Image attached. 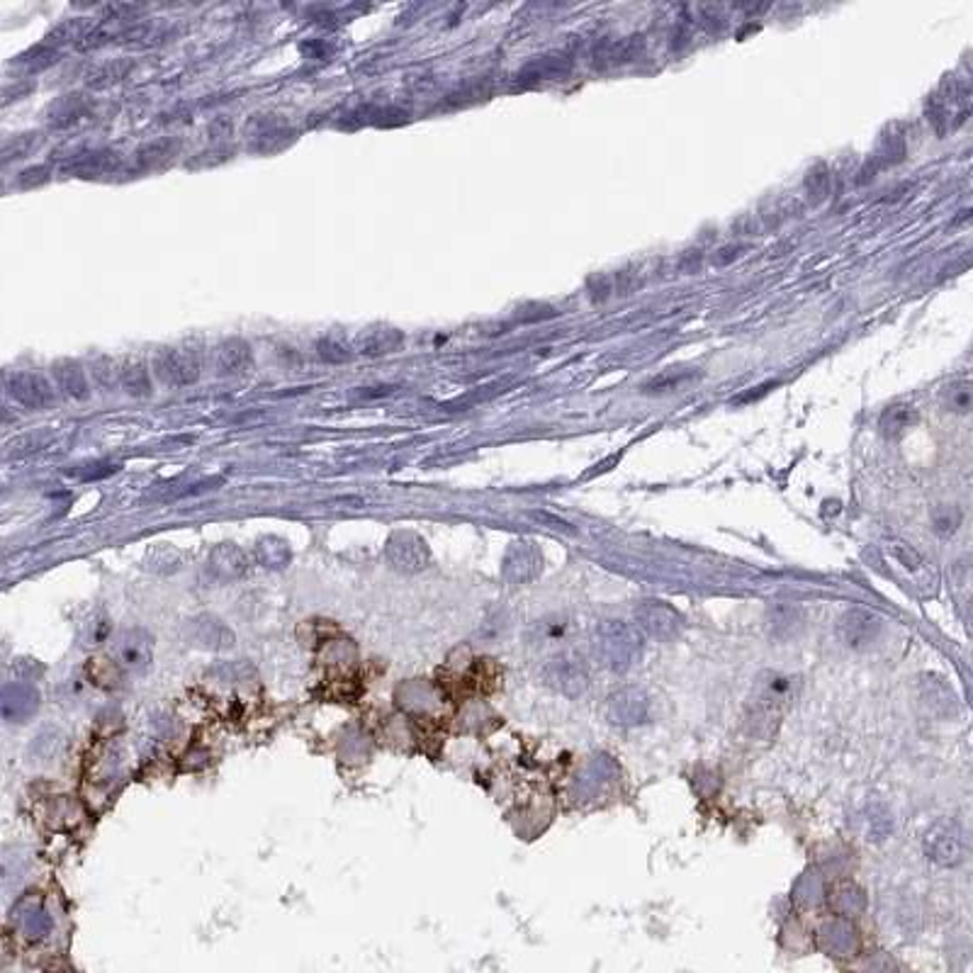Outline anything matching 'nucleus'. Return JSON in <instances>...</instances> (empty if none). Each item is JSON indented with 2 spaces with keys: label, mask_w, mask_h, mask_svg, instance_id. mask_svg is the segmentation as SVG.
<instances>
[{
  "label": "nucleus",
  "mask_w": 973,
  "mask_h": 973,
  "mask_svg": "<svg viewBox=\"0 0 973 973\" xmlns=\"http://www.w3.org/2000/svg\"><path fill=\"white\" fill-rule=\"evenodd\" d=\"M40 698L35 689L25 684H10L3 694V716L5 720H27L35 713Z\"/></svg>",
  "instance_id": "obj_19"
},
{
  "label": "nucleus",
  "mask_w": 973,
  "mask_h": 973,
  "mask_svg": "<svg viewBox=\"0 0 973 973\" xmlns=\"http://www.w3.org/2000/svg\"><path fill=\"white\" fill-rule=\"evenodd\" d=\"M572 71V59L570 56H540V59H534L530 64H526L522 71L516 76L518 86H536L543 81H560Z\"/></svg>",
  "instance_id": "obj_15"
},
{
  "label": "nucleus",
  "mask_w": 973,
  "mask_h": 973,
  "mask_svg": "<svg viewBox=\"0 0 973 973\" xmlns=\"http://www.w3.org/2000/svg\"><path fill=\"white\" fill-rule=\"evenodd\" d=\"M530 518H534V522H538L540 526L558 530V534H577L574 526L570 522H564V518L550 514V512H540V508H538V512H530Z\"/></svg>",
  "instance_id": "obj_28"
},
{
  "label": "nucleus",
  "mask_w": 973,
  "mask_h": 973,
  "mask_svg": "<svg viewBox=\"0 0 973 973\" xmlns=\"http://www.w3.org/2000/svg\"><path fill=\"white\" fill-rule=\"evenodd\" d=\"M214 366L222 376H246L254 368V350L244 338H224L214 350Z\"/></svg>",
  "instance_id": "obj_14"
},
{
  "label": "nucleus",
  "mask_w": 973,
  "mask_h": 973,
  "mask_svg": "<svg viewBox=\"0 0 973 973\" xmlns=\"http://www.w3.org/2000/svg\"><path fill=\"white\" fill-rule=\"evenodd\" d=\"M642 42L640 37H630V40H618L611 44H602V49H596L594 59L599 66H616V64H626L636 59V54L640 52Z\"/></svg>",
  "instance_id": "obj_22"
},
{
  "label": "nucleus",
  "mask_w": 973,
  "mask_h": 973,
  "mask_svg": "<svg viewBox=\"0 0 973 973\" xmlns=\"http://www.w3.org/2000/svg\"><path fill=\"white\" fill-rule=\"evenodd\" d=\"M200 370V354L188 346L158 348L152 360V372L168 388H186V384L198 382Z\"/></svg>",
  "instance_id": "obj_3"
},
{
  "label": "nucleus",
  "mask_w": 973,
  "mask_h": 973,
  "mask_svg": "<svg viewBox=\"0 0 973 973\" xmlns=\"http://www.w3.org/2000/svg\"><path fill=\"white\" fill-rule=\"evenodd\" d=\"M543 682L562 696L580 698L590 689V672L584 670L580 660L570 658V655H560V658H552L543 667Z\"/></svg>",
  "instance_id": "obj_5"
},
{
  "label": "nucleus",
  "mask_w": 973,
  "mask_h": 973,
  "mask_svg": "<svg viewBox=\"0 0 973 973\" xmlns=\"http://www.w3.org/2000/svg\"><path fill=\"white\" fill-rule=\"evenodd\" d=\"M52 376L56 380V388H59V392L66 394V398L86 400L90 394L86 370L81 364H76V360L66 358V360H59V364H54Z\"/></svg>",
  "instance_id": "obj_18"
},
{
  "label": "nucleus",
  "mask_w": 973,
  "mask_h": 973,
  "mask_svg": "<svg viewBox=\"0 0 973 973\" xmlns=\"http://www.w3.org/2000/svg\"><path fill=\"white\" fill-rule=\"evenodd\" d=\"M881 628V618L876 614H871L866 608H850L847 614L840 618V636L842 640L850 645V648H866L869 642H874L879 638Z\"/></svg>",
  "instance_id": "obj_13"
},
{
  "label": "nucleus",
  "mask_w": 973,
  "mask_h": 973,
  "mask_svg": "<svg viewBox=\"0 0 973 973\" xmlns=\"http://www.w3.org/2000/svg\"><path fill=\"white\" fill-rule=\"evenodd\" d=\"M947 404L952 406L954 412H971L973 410V384L961 382V384H954V388H949Z\"/></svg>",
  "instance_id": "obj_26"
},
{
  "label": "nucleus",
  "mask_w": 973,
  "mask_h": 973,
  "mask_svg": "<svg viewBox=\"0 0 973 973\" xmlns=\"http://www.w3.org/2000/svg\"><path fill=\"white\" fill-rule=\"evenodd\" d=\"M256 558H258V562L266 564V568H270V570H282V568H288L290 560H292V550L282 538L266 536V538L258 540Z\"/></svg>",
  "instance_id": "obj_21"
},
{
  "label": "nucleus",
  "mask_w": 973,
  "mask_h": 973,
  "mask_svg": "<svg viewBox=\"0 0 973 973\" xmlns=\"http://www.w3.org/2000/svg\"><path fill=\"white\" fill-rule=\"evenodd\" d=\"M891 556L896 558L905 570H910V572L922 570V558L908 546V543H893Z\"/></svg>",
  "instance_id": "obj_27"
},
{
  "label": "nucleus",
  "mask_w": 973,
  "mask_h": 973,
  "mask_svg": "<svg viewBox=\"0 0 973 973\" xmlns=\"http://www.w3.org/2000/svg\"><path fill=\"white\" fill-rule=\"evenodd\" d=\"M210 570L222 582L242 580V577H246L248 572V558L239 546L222 543V546L210 552Z\"/></svg>",
  "instance_id": "obj_17"
},
{
  "label": "nucleus",
  "mask_w": 973,
  "mask_h": 973,
  "mask_svg": "<svg viewBox=\"0 0 973 973\" xmlns=\"http://www.w3.org/2000/svg\"><path fill=\"white\" fill-rule=\"evenodd\" d=\"M115 660L120 670L146 674L154 662V640L144 628H127L120 633L115 645Z\"/></svg>",
  "instance_id": "obj_6"
},
{
  "label": "nucleus",
  "mask_w": 973,
  "mask_h": 973,
  "mask_svg": "<svg viewBox=\"0 0 973 973\" xmlns=\"http://www.w3.org/2000/svg\"><path fill=\"white\" fill-rule=\"evenodd\" d=\"M915 412L910 410V406H893V410H888L886 414H884V432L886 434H898V432H903V428H908L913 422H915Z\"/></svg>",
  "instance_id": "obj_25"
},
{
  "label": "nucleus",
  "mask_w": 973,
  "mask_h": 973,
  "mask_svg": "<svg viewBox=\"0 0 973 973\" xmlns=\"http://www.w3.org/2000/svg\"><path fill=\"white\" fill-rule=\"evenodd\" d=\"M606 718L616 728H638L650 718V696L640 686H624L606 698Z\"/></svg>",
  "instance_id": "obj_4"
},
{
  "label": "nucleus",
  "mask_w": 973,
  "mask_h": 973,
  "mask_svg": "<svg viewBox=\"0 0 973 973\" xmlns=\"http://www.w3.org/2000/svg\"><path fill=\"white\" fill-rule=\"evenodd\" d=\"M8 392L18 404L27 406V410H47L54 402L56 392L54 384L42 376V372L20 370L8 378Z\"/></svg>",
  "instance_id": "obj_9"
},
{
  "label": "nucleus",
  "mask_w": 973,
  "mask_h": 973,
  "mask_svg": "<svg viewBox=\"0 0 973 973\" xmlns=\"http://www.w3.org/2000/svg\"><path fill=\"white\" fill-rule=\"evenodd\" d=\"M684 380H689L686 372H679V376H674V378L662 376V378H658V380H652L650 384H645V390H674L676 384H682Z\"/></svg>",
  "instance_id": "obj_29"
},
{
  "label": "nucleus",
  "mask_w": 973,
  "mask_h": 973,
  "mask_svg": "<svg viewBox=\"0 0 973 973\" xmlns=\"http://www.w3.org/2000/svg\"><path fill=\"white\" fill-rule=\"evenodd\" d=\"M922 850L937 866H959L966 859V832L952 818H942L930 825L922 837Z\"/></svg>",
  "instance_id": "obj_2"
},
{
  "label": "nucleus",
  "mask_w": 973,
  "mask_h": 973,
  "mask_svg": "<svg viewBox=\"0 0 973 973\" xmlns=\"http://www.w3.org/2000/svg\"><path fill=\"white\" fill-rule=\"evenodd\" d=\"M540 552L530 543H514L504 558V577L508 582H530L540 572Z\"/></svg>",
  "instance_id": "obj_16"
},
{
  "label": "nucleus",
  "mask_w": 973,
  "mask_h": 973,
  "mask_svg": "<svg viewBox=\"0 0 973 973\" xmlns=\"http://www.w3.org/2000/svg\"><path fill=\"white\" fill-rule=\"evenodd\" d=\"M402 346H404V334L398 329V326H390V324L366 326V329L360 332L354 342L356 354L370 356V358L398 354Z\"/></svg>",
  "instance_id": "obj_12"
},
{
  "label": "nucleus",
  "mask_w": 973,
  "mask_h": 973,
  "mask_svg": "<svg viewBox=\"0 0 973 973\" xmlns=\"http://www.w3.org/2000/svg\"><path fill=\"white\" fill-rule=\"evenodd\" d=\"M594 645L599 660L604 662L606 670L624 674L640 662L645 650V638L642 630L628 624V620L608 618L596 626Z\"/></svg>",
  "instance_id": "obj_1"
},
{
  "label": "nucleus",
  "mask_w": 973,
  "mask_h": 973,
  "mask_svg": "<svg viewBox=\"0 0 973 973\" xmlns=\"http://www.w3.org/2000/svg\"><path fill=\"white\" fill-rule=\"evenodd\" d=\"M120 384L122 390H127L132 398H149L154 390L152 370L146 368L142 358H132L127 364L120 366Z\"/></svg>",
  "instance_id": "obj_20"
},
{
  "label": "nucleus",
  "mask_w": 973,
  "mask_h": 973,
  "mask_svg": "<svg viewBox=\"0 0 973 973\" xmlns=\"http://www.w3.org/2000/svg\"><path fill=\"white\" fill-rule=\"evenodd\" d=\"M806 192H808V198H810L813 205H818V202L828 200V195H830L828 168H825V166L813 168V171L806 176Z\"/></svg>",
  "instance_id": "obj_24"
},
{
  "label": "nucleus",
  "mask_w": 973,
  "mask_h": 973,
  "mask_svg": "<svg viewBox=\"0 0 973 973\" xmlns=\"http://www.w3.org/2000/svg\"><path fill=\"white\" fill-rule=\"evenodd\" d=\"M636 620L642 633L655 640H674L682 636L684 618L676 608L662 602H645L636 608Z\"/></svg>",
  "instance_id": "obj_7"
},
{
  "label": "nucleus",
  "mask_w": 973,
  "mask_h": 973,
  "mask_svg": "<svg viewBox=\"0 0 973 973\" xmlns=\"http://www.w3.org/2000/svg\"><path fill=\"white\" fill-rule=\"evenodd\" d=\"M186 633L190 642H195L202 650H232L236 645V636L232 633V628L217 616L202 614L190 618Z\"/></svg>",
  "instance_id": "obj_11"
},
{
  "label": "nucleus",
  "mask_w": 973,
  "mask_h": 973,
  "mask_svg": "<svg viewBox=\"0 0 973 973\" xmlns=\"http://www.w3.org/2000/svg\"><path fill=\"white\" fill-rule=\"evenodd\" d=\"M384 556H388V562L398 572H422L428 560H432L424 538H418L416 534H412V530H398V534L388 540Z\"/></svg>",
  "instance_id": "obj_10"
},
{
  "label": "nucleus",
  "mask_w": 973,
  "mask_h": 973,
  "mask_svg": "<svg viewBox=\"0 0 973 973\" xmlns=\"http://www.w3.org/2000/svg\"><path fill=\"white\" fill-rule=\"evenodd\" d=\"M969 112H971L969 98L952 83L939 90V93L930 100V105H927V118H930V122L935 124L937 134H947L949 130L959 127V124L966 120Z\"/></svg>",
  "instance_id": "obj_8"
},
{
  "label": "nucleus",
  "mask_w": 973,
  "mask_h": 973,
  "mask_svg": "<svg viewBox=\"0 0 973 973\" xmlns=\"http://www.w3.org/2000/svg\"><path fill=\"white\" fill-rule=\"evenodd\" d=\"M354 354H356V348L338 334H326L320 338V342H316V356H320L324 364H332V366L348 364V360L354 358Z\"/></svg>",
  "instance_id": "obj_23"
}]
</instances>
